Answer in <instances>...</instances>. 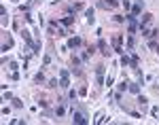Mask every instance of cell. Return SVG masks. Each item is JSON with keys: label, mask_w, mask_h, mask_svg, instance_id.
<instances>
[{"label": "cell", "mask_w": 159, "mask_h": 125, "mask_svg": "<svg viewBox=\"0 0 159 125\" xmlns=\"http://www.w3.org/2000/svg\"><path fill=\"white\" fill-rule=\"evenodd\" d=\"M87 121H89V119H87V114H85L83 110H74V108H72V123H76V125H85Z\"/></svg>", "instance_id": "cell-1"}, {"label": "cell", "mask_w": 159, "mask_h": 125, "mask_svg": "<svg viewBox=\"0 0 159 125\" xmlns=\"http://www.w3.org/2000/svg\"><path fill=\"white\" fill-rule=\"evenodd\" d=\"M59 87L61 89L70 87V72H68V70H59Z\"/></svg>", "instance_id": "cell-2"}, {"label": "cell", "mask_w": 159, "mask_h": 125, "mask_svg": "<svg viewBox=\"0 0 159 125\" xmlns=\"http://www.w3.org/2000/svg\"><path fill=\"white\" fill-rule=\"evenodd\" d=\"M104 72H106V66L104 64L95 66V83H98V85H104Z\"/></svg>", "instance_id": "cell-3"}, {"label": "cell", "mask_w": 159, "mask_h": 125, "mask_svg": "<svg viewBox=\"0 0 159 125\" xmlns=\"http://www.w3.org/2000/svg\"><path fill=\"white\" fill-rule=\"evenodd\" d=\"M142 8H144V0H136V2L131 4V11H129V13H134V15H142Z\"/></svg>", "instance_id": "cell-4"}, {"label": "cell", "mask_w": 159, "mask_h": 125, "mask_svg": "<svg viewBox=\"0 0 159 125\" xmlns=\"http://www.w3.org/2000/svg\"><path fill=\"white\" fill-rule=\"evenodd\" d=\"M66 114V100H57V106H55V117H64Z\"/></svg>", "instance_id": "cell-5"}, {"label": "cell", "mask_w": 159, "mask_h": 125, "mask_svg": "<svg viewBox=\"0 0 159 125\" xmlns=\"http://www.w3.org/2000/svg\"><path fill=\"white\" fill-rule=\"evenodd\" d=\"M81 44H83V38H81V36H74V38H70V40H68L66 47H68V49H78Z\"/></svg>", "instance_id": "cell-6"}, {"label": "cell", "mask_w": 159, "mask_h": 125, "mask_svg": "<svg viewBox=\"0 0 159 125\" xmlns=\"http://www.w3.org/2000/svg\"><path fill=\"white\" fill-rule=\"evenodd\" d=\"M98 49H100V53H102V55H106V57L110 55V51H108V44H106V40H104V38H100V40H98Z\"/></svg>", "instance_id": "cell-7"}, {"label": "cell", "mask_w": 159, "mask_h": 125, "mask_svg": "<svg viewBox=\"0 0 159 125\" xmlns=\"http://www.w3.org/2000/svg\"><path fill=\"white\" fill-rule=\"evenodd\" d=\"M127 91L134 93V95H138V93H140V83H129V85H127Z\"/></svg>", "instance_id": "cell-8"}, {"label": "cell", "mask_w": 159, "mask_h": 125, "mask_svg": "<svg viewBox=\"0 0 159 125\" xmlns=\"http://www.w3.org/2000/svg\"><path fill=\"white\" fill-rule=\"evenodd\" d=\"M153 21V15L151 13H142V19H140V25H148Z\"/></svg>", "instance_id": "cell-9"}, {"label": "cell", "mask_w": 159, "mask_h": 125, "mask_svg": "<svg viewBox=\"0 0 159 125\" xmlns=\"http://www.w3.org/2000/svg\"><path fill=\"white\" fill-rule=\"evenodd\" d=\"M59 23H61V25H72V23H74V17H72V15H66L64 19H59Z\"/></svg>", "instance_id": "cell-10"}, {"label": "cell", "mask_w": 159, "mask_h": 125, "mask_svg": "<svg viewBox=\"0 0 159 125\" xmlns=\"http://www.w3.org/2000/svg\"><path fill=\"white\" fill-rule=\"evenodd\" d=\"M11 47H13V38H11V36H6L4 42H2V51H8Z\"/></svg>", "instance_id": "cell-11"}, {"label": "cell", "mask_w": 159, "mask_h": 125, "mask_svg": "<svg viewBox=\"0 0 159 125\" xmlns=\"http://www.w3.org/2000/svg\"><path fill=\"white\" fill-rule=\"evenodd\" d=\"M76 11H83V4L76 2V4H70L68 6V13H76Z\"/></svg>", "instance_id": "cell-12"}, {"label": "cell", "mask_w": 159, "mask_h": 125, "mask_svg": "<svg viewBox=\"0 0 159 125\" xmlns=\"http://www.w3.org/2000/svg\"><path fill=\"white\" fill-rule=\"evenodd\" d=\"M129 64H131V57H129V55H125V53H123V55H121V66H123V68H127Z\"/></svg>", "instance_id": "cell-13"}, {"label": "cell", "mask_w": 159, "mask_h": 125, "mask_svg": "<svg viewBox=\"0 0 159 125\" xmlns=\"http://www.w3.org/2000/svg\"><path fill=\"white\" fill-rule=\"evenodd\" d=\"M70 61H72V66H74V68H78V66L83 64V59L78 57V55H74V53H72V57H70Z\"/></svg>", "instance_id": "cell-14"}, {"label": "cell", "mask_w": 159, "mask_h": 125, "mask_svg": "<svg viewBox=\"0 0 159 125\" xmlns=\"http://www.w3.org/2000/svg\"><path fill=\"white\" fill-rule=\"evenodd\" d=\"M85 17H87V21H89V23H93V21H95V17H93V8H87V11H85Z\"/></svg>", "instance_id": "cell-15"}, {"label": "cell", "mask_w": 159, "mask_h": 125, "mask_svg": "<svg viewBox=\"0 0 159 125\" xmlns=\"http://www.w3.org/2000/svg\"><path fill=\"white\" fill-rule=\"evenodd\" d=\"M134 44H136V38H134V34H129V36H127V49L131 51V49H134Z\"/></svg>", "instance_id": "cell-16"}, {"label": "cell", "mask_w": 159, "mask_h": 125, "mask_svg": "<svg viewBox=\"0 0 159 125\" xmlns=\"http://www.w3.org/2000/svg\"><path fill=\"white\" fill-rule=\"evenodd\" d=\"M136 102H138V106H140V108H144V106H146V102H148V100H146L144 95H140V93H138V100H136Z\"/></svg>", "instance_id": "cell-17"}, {"label": "cell", "mask_w": 159, "mask_h": 125, "mask_svg": "<svg viewBox=\"0 0 159 125\" xmlns=\"http://www.w3.org/2000/svg\"><path fill=\"white\" fill-rule=\"evenodd\" d=\"M121 42H123V36H121V34L112 36V44H114V47H121Z\"/></svg>", "instance_id": "cell-18"}, {"label": "cell", "mask_w": 159, "mask_h": 125, "mask_svg": "<svg viewBox=\"0 0 159 125\" xmlns=\"http://www.w3.org/2000/svg\"><path fill=\"white\" fill-rule=\"evenodd\" d=\"M104 2H106V6H108V8H117V6H119V0H104Z\"/></svg>", "instance_id": "cell-19"}, {"label": "cell", "mask_w": 159, "mask_h": 125, "mask_svg": "<svg viewBox=\"0 0 159 125\" xmlns=\"http://www.w3.org/2000/svg\"><path fill=\"white\" fill-rule=\"evenodd\" d=\"M76 97H78V93L74 91V89H70V91H68V100H72V102H76Z\"/></svg>", "instance_id": "cell-20"}, {"label": "cell", "mask_w": 159, "mask_h": 125, "mask_svg": "<svg viewBox=\"0 0 159 125\" xmlns=\"http://www.w3.org/2000/svg\"><path fill=\"white\" fill-rule=\"evenodd\" d=\"M49 89H55V87H59V83H57V78H49V85H47Z\"/></svg>", "instance_id": "cell-21"}, {"label": "cell", "mask_w": 159, "mask_h": 125, "mask_svg": "<svg viewBox=\"0 0 159 125\" xmlns=\"http://www.w3.org/2000/svg\"><path fill=\"white\" fill-rule=\"evenodd\" d=\"M127 85H129V83H127V78H125V81H121V83H119V91L123 93V91L127 89Z\"/></svg>", "instance_id": "cell-22"}, {"label": "cell", "mask_w": 159, "mask_h": 125, "mask_svg": "<svg viewBox=\"0 0 159 125\" xmlns=\"http://www.w3.org/2000/svg\"><path fill=\"white\" fill-rule=\"evenodd\" d=\"M42 81H45V74L42 72H38L36 76H34V83H42Z\"/></svg>", "instance_id": "cell-23"}, {"label": "cell", "mask_w": 159, "mask_h": 125, "mask_svg": "<svg viewBox=\"0 0 159 125\" xmlns=\"http://www.w3.org/2000/svg\"><path fill=\"white\" fill-rule=\"evenodd\" d=\"M123 8L129 13V11H131V0H123Z\"/></svg>", "instance_id": "cell-24"}, {"label": "cell", "mask_w": 159, "mask_h": 125, "mask_svg": "<svg viewBox=\"0 0 159 125\" xmlns=\"http://www.w3.org/2000/svg\"><path fill=\"white\" fill-rule=\"evenodd\" d=\"M11 102H13V106H15V108H21V106H23V102H21V100H17V97H13Z\"/></svg>", "instance_id": "cell-25"}, {"label": "cell", "mask_w": 159, "mask_h": 125, "mask_svg": "<svg viewBox=\"0 0 159 125\" xmlns=\"http://www.w3.org/2000/svg\"><path fill=\"white\" fill-rule=\"evenodd\" d=\"M89 55H91V53H89V49H87V51H83V55H81V59H83V61H89Z\"/></svg>", "instance_id": "cell-26"}, {"label": "cell", "mask_w": 159, "mask_h": 125, "mask_svg": "<svg viewBox=\"0 0 159 125\" xmlns=\"http://www.w3.org/2000/svg\"><path fill=\"white\" fill-rule=\"evenodd\" d=\"M157 47H159V44L155 42V38H153V40H148V49H153V51H157Z\"/></svg>", "instance_id": "cell-27"}, {"label": "cell", "mask_w": 159, "mask_h": 125, "mask_svg": "<svg viewBox=\"0 0 159 125\" xmlns=\"http://www.w3.org/2000/svg\"><path fill=\"white\" fill-rule=\"evenodd\" d=\"M114 21H117V23H123V21H127V19H125L123 15H114Z\"/></svg>", "instance_id": "cell-28"}, {"label": "cell", "mask_w": 159, "mask_h": 125, "mask_svg": "<svg viewBox=\"0 0 159 125\" xmlns=\"http://www.w3.org/2000/svg\"><path fill=\"white\" fill-rule=\"evenodd\" d=\"M23 17H25V21H28V23H32V21H34V17H32V13H30V11H28V13H25Z\"/></svg>", "instance_id": "cell-29"}, {"label": "cell", "mask_w": 159, "mask_h": 125, "mask_svg": "<svg viewBox=\"0 0 159 125\" xmlns=\"http://www.w3.org/2000/svg\"><path fill=\"white\" fill-rule=\"evenodd\" d=\"M51 64V55H45L42 57V66H49Z\"/></svg>", "instance_id": "cell-30"}, {"label": "cell", "mask_w": 159, "mask_h": 125, "mask_svg": "<svg viewBox=\"0 0 159 125\" xmlns=\"http://www.w3.org/2000/svg\"><path fill=\"white\" fill-rule=\"evenodd\" d=\"M8 66H11L13 72H17V68H19V66H17V61H8Z\"/></svg>", "instance_id": "cell-31"}, {"label": "cell", "mask_w": 159, "mask_h": 125, "mask_svg": "<svg viewBox=\"0 0 159 125\" xmlns=\"http://www.w3.org/2000/svg\"><path fill=\"white\" fill-rule=\"evenodd\" d=\"M2 100H4V102H6V100H13V95L8 93V91H4V93H2Z\"/></svg>", "instance_id": "cell-32"}, {"label": "cell", "mask_w": 159, "mask_h": 125, "mask_svg": "<svg viewBox=\"0 0 159 125\" xmlns=\"http://www.w3.org/2000/svg\"><path fill=\"white\" fill-rule=\"evenodd\" d=\"M8 25V15H2V28H6Z\"/></svg>", "instance_id": "cell-33"}, {"label": "cell", "mask_w": 159, "mask_h": 125, "mask_svg": "<svg viewBox=\"0 0 159 125\" xmlns=\"http://www.w3.org/2000/svg\"><path fill=\"white\" fill-rule=\"evenodd\" d=\"M98 6H100V8H108V6H106V2H104V0H98Z\"/></svg>", "instance_id": "cell-34"}, {"label": "cell", "mask_w": 159, "mask_h": 125, "mask_svg": "<svg viewBox=\"0 0 159 125\" xmlns=\"http://www.w3.org/2000/svg\"><path fill=\"white\" fill-rule=\"evenodd\" d=\"M151 114H153V117H157V114H159V108H157V106H155V108H151Z\"/></svg>", "instance_id": "cell-35"}, {"label": "cell", "mask_w": 159, "mask_h": 125, "mask_svg": "<svg viewBox=\"0 0 159 125\" xmlns=\"http://www.w3.org/2000/svg\"><path fill=\"white\" fill-rule=\"evenodd\" d=\"M157 53H159V47H157Z\"/></svg>", "instance_id": "cell-36"}]
</instances>
